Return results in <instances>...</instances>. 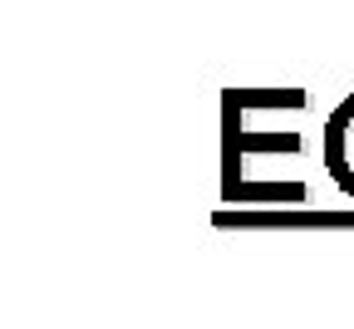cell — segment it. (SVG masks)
Returning a JSON list of instances; mask_svg holds the SVG:
<instances>
[{
	"label": "cell",
	"mask_w": 354,
	"mask_h": 329,
	"mask_svg": "<svg viewBox=\"0 0 354 329\" xmlns=\"http://www.w3.org/2000/svg\"><path fill=\"white\" fill-rule=\"evenodd\" d=\"M325 167L339 192L354 197V93L325 118Z\"/></svg>",
	"instance_id": "1"
}]
</instances>
